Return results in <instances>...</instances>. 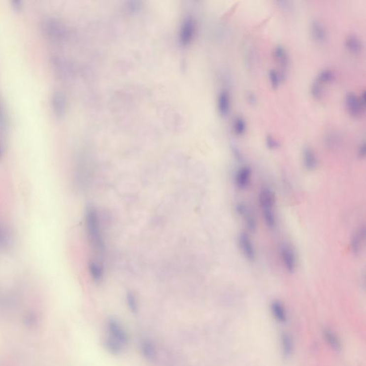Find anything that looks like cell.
<instances>
[{
  "label": "cell",
  "mask_w": 366,
  "mask_h": 366,
  "mask_svg": "<svg viewBox=\"0 0 366 366\" xmlns=\"http://www.w3.org/2000/svg\"><path fill=\"white\" fill-rule=\"evenodd\" d=\"M127 305L133 313H137L139 310L138 300L135 294L133 292H128L126 296Z\"/></svg>",
  "instance_id": "obj_27"
},
{
  "label": "cell",
  "mask_w": 366,
  "mask_h": 366,
  "mask_svg": "<svg viewBox=\"0 0 366 366\" xmlns=\"http://www.w3.org/2000/svg\"><path fill=\"white\" fill-rule=\"evenodd\" d=\"M284 78L285 74L282 71L276 70L275 69H271L269 70L268 79L272 88H278Z\"/></svg>",
  "instance_id": "obj_23"
},
{
  "label": "cell",
  "mask_w": 366,
  "mask_h": 366,
  "mask_svg": "<svg viewBox=\"0 0 366 366\" xmlns=\"http://www.w3.org/2000/svg\"><path fill=\"white\" fill-rule=\"evenodd\" d=\"M10 7L15 13H21L24 10L25 4L21 0H12L10 1Z\"/></svg>",
  "instance_id": "obj_30"
},
{
  "label": "cell",
  "mask_w": 366,
  "mask_h": 366,
  "mask_svg": "<svg viewBox=\"0 0 366 366\" xmlns=\"http://www.w3.org/2000/svg\"><path fill=\"white\" fill-rule=\"evenodd\" d=\"M238 244L245 258L249 261H254L256 258V252L249 234L246 233L239 234Z\"/></svg>",
  "instance_id": "obj_8"
},
{
  "label": "cell",
  "mask_w": 366,
  "mask_h": 366,
  "mask_svg": "<svg viewBox=\"0 0 366 366\" xmlns=\"http://www.w3.org/2000/svg\"><path fill=\"white\" fill-rule=\"evenodd\" d=\"M260 207L265 224L269 229H273L276 226L275 215V198L273 192L270 188L264 187L261 189L258 196Z\"/></svg>",
  "instance_id": "obj_3"
},
{
  "label": "cell",
  "mask_w": 366,
  "mask_h": 366,
  "mask_svg": "<svg viewBox=\"0 0 366 366\" xmlns=\"http://www.w3.org/2000/svg\"><path fill=\"white\" fill-rule=\"evenodd\" d=\"M107 335L103 340L106 351L114 356L122 354L129 344L128 332L116 318H110L106 324Z\"/></svg>",
  "instance_id": "obj_2"
},
{
  "label": "cell",
  "mask_w": 366,
  "mask_h": 366,
  "mask_svg": "<svg viewBox=\"0 0 366 366\" xmlns=\"http://www.w3.org/2000/svg\"><path fill=\"white\" fill-rule=\"evenodd\" d=\"M236 212L243 219L245 226L252 232L256 231L257 222L256 218L249 207L244 203H238L236 205Z\"/></svg>",
  "instance_id": "obj_10"
},
{
  "label": "cell",
  "mask_w": 366,
  "mask_h": 366,
  "mask_svg": "<svg viewBox=\"0 0 366 366\" xmlns=\"http://www.w3.org/2000/svg\"><path fill=\"white\" fill-rule=\"evenodd\" d=\"M273 56L277 63L281 67L283 72H284V69H286L289 63V58L286 48L280 44L275 46L273 50Z\"/></svg>",
  "instance_id": "obj_18"
},
{
  "label": "cell",
  "mask_w": 366,
  "mask_h": 366,
  "mask_svg": "<svg viewBox=\"0 0 366 366\" xmlns=\"http://www.w3.org/2000/svg\"><path fill=\"white\" fill-rule=\"evenodd\" d=\"M217 107L221 116H227L231 107V96L227 90H223L220 92L217 100Z\"/></svg>",
  "instance_id": "obj_13"
},
{
  "label": "cell",
  "mask_w": 366,
  "mask_h": 366,
  "mask_svg": "<svg viewBox=\"0 0 366 366\" xmlns=\"http://www.w3.org/2000/svg\"><path fill=\"white\" fill-rule=\"evenodd\" d=\"M1 114H3V112L2 108H1V102H0V115H1Z\"/></svg>",
  "instance_id": "obj_34"
},
{
  "label": "cell",
  "mask_w": 366,
  "mask_h": 366,
  "mask_svg": "<svg viewBox=\"0 0 366 366\" xmlns=\"http://www.w3.org/2000/svg\"><path fill=\"white\" fill-rule=\"evenodd\" d=\"M247 99H248V102H249L250 104H256L257 100L256 97L255 96V95L253 94V93H248V94L247 95Z\"/></svg>",
  "instance_id": "obj_32"
},
{
  "label": "cell",
  "mask_w": 366,
  "mask_h": 366,
  "mask_svg": "<svg viewBox=\"0 0 366 366\" xmlns=\"http://www.w3.org/2000/svg\"><path fill=\"white\" fill-rule=\"evenodd\" d=\"M85 227L89 245L93 255L90 261L102 264L105 246L98 212L92 206H88L85 212Z\"/></svg>",
  "instance_id": "obj_1"
},
{
  "label": "cell",
  "mask_w": 366,
  "mask_h": 366,
  "mask_svg": "<svg viewBox=\"0 0 366 366\" xmlns=\"http://www.w3.org/2000/svg\"><path fill=\"white\" fill-rule=\"evenodd\" d=\"M278 3L279 4H280V7H284L285 9H288L290 7H291V6H290V1H278Z\"/></svg>",
  "instance_id": "obj_33"
},
{
  "label": "cell",
  "mask_w": 366,
  "mask_h": 366,
  "mask_svg": "<svg viewBox=\"0 0 366 366\" xmlns=\"http://www.w3.org/2000/svg\"><path fill=\"white\" fill-rule=\"evenodd\" d=\"M89 271L92 278L96 282H100L104 277V267L103 264L90 261L89 264Z\"/></svg>",
  "instance_id": "obj_20"
},
{
  "label": "cell",
  "mask_w": 366,
  "mask_h": 366,
  "mask_svg": "<svg viewBox=\"0 0 366 366\" xmlns=\"http://www.w3.org/2000/svg\"><path fill=\"white\" fill-rule=\"evenodd\" d=\"M366 240V228L363 226L360 227L353 235L352 236L351 245V249L354 254H358L362 249Z\"/></svg>",
  "instance_id": "obj_15"
},
{
  "label": "cell",
  "mask_w": 366,
  "mask_h": 366,
  "mask_svg": "<svg viewBox=\"0 0 366 366\" xmlns=\"http://www.w3.org/2000/svg\"><path fill=\"white\" fill-rule=\"evenodd\" d=\"M271 311L274 318L279 323H285L287 320V313L284 305L280 301H273L271 304Z\"/></svg>",
  "instance_id": "obj_19"
},
{
  "label": "cell",
  "mask_w": 366,
  "mask_h": 366,
  "mask_svg": "<svg viewBox=\"0 0 366 366\" xmlns=\"http://www.w3.org/2000/svg\"><path fill=\"white\" fill-rule=\"evenodd\" d=\"M252 170L248 166L238 169L235 174V185L240 190H245L251 182Z\"/></svg>",
  "instance_id": "obj_11"
},
{
  "label": "cell",
  "mask_w": 366,
  "mask_h": 366,
  "mask_svg": "<svg viewBox=\"0 0 366 366\" xmlns=\"http://www.w3.org/2000/svg\"><path fill=\"white\" fill-rule=\"evenodd\" d=\"M232 128L236 135L242 136L246 132V121L242 116H236L233 121Z\"/></svg>",
  "instance_id": "obj_22"
},
{
  "label": "cell",
  "mask_w": 366,
  "mask_h": 366,
  "mask_svg": "<svg viewBox=\"0 0 366 366\" xmlns=\"http://www.w3.org/2000/svg\"><path fill=\"white\" fill-rule=\"evenodd\" d=\"M196 22L191 17L185 19L180 28V41L183 45L191 43L196 33Z\"/></svg>",
  "instance_id": "obj_9"
},
{
  "label": "cell",
  "mask_w": 366,
  "mask_h": 366,
  "mask_svg": "<svg viewBox=\"0 0 366 366\" xmlns=\"http://www.w3.org/2000/svg\"><path fill=\"white\" fill-rule=\"evenodd\" d=\"M281 345L283 354L286 357H289L292 354L293 343L291 335L287 333H283L281 335Z\"/></svg>",
  "instance_id": "obj_24"
},
{
  "label": "cell",
  "mask_w": 366,
  "mask_h": 366,
  "mask_svg": "<svg viewBox=\"0 0 366 366\" xmlns=\"http://www.w3.org/2000/svg\"><path fill=\"white\" fill-rule=\"evenodd\" d=\"M358 155L359 158H364L366 156V144L365 142H362L358 147Z\"/></svg>",
  "instance_id": "obj_31"
},
{
  "label": "cell",
  "mask_w": 366,
  "mask_h": 366,
  "mask_svg": "<svg viewBox=\"0 0 366 366\" xmlns=\"http://www.w3.org/2000/svg\"><path fill=\"white\" fill-rule=\"evenodd\" d=\"M12 243V237L4 226L0 225V249L9 248Z\"/></svg>",
  "instance_id": "obj_25"
},
{
  "label": "cell",
  "mask_w": 366,
  "mask_h": 366,
  "mask_svg": "<svg viewBox=\"0 0 366 366\" xmlns=\"http://www.w3.org/2000/svg\"><path fill=\"white\" fill-rule=\"evenodd\" d=\"M42 33L53 43H61L67 37V30L61 20L55 17H44L41 24Z\"/></svg>",
  "instance_id": "obj_4"
},
{
  "label": "cell",
  "mask_w": 366,
  "mask_h": 366,
  "mask_svg": "<svg viewBox=\"0 0 366 366\" xmlns=\"http://www.w3.org/2000/svg\"><path fill=\"white\" fill-rule=\"evenodd\" d=\"M302 163L308 171L314 170L318 166V158L313 148L309 146L304 147L302 153Z\"/></svg>",
  "instance_id": "obj_14"
},
{
  "label": "cell",
  "mask_w": 366,
  "mask_h": 366,
  "mask_svg": "<svg viewBox=\"0 0 366 366\" xmlns=\"http://www.w3.org/2000/svg\"><path fill=\"white\" fill-rule=\"evenodd\" d=\"M323 335H324L328 344L333 349L335 350V351H339V350L341 349V343H340V340L333 331L330 329H326L323 332Z\"/></svg>",
  "instance_id": "obj_21"
},
{
  "label": "cell",
  "mask_w": 366,
  "mask_h": 366,
  "mask_svg": "<svg viewBox=\"0 0 366 366\" xmlns=\"http://www.w3.org/2000/svg\"><path fill=\"white\" fill-rule=\"evenodd\" d=\"M266 145L267 148L272 150H276V149H278L280 147V143H279L278 139L275 138L271 134L266 136Z\"/></svg>",
  "instance_id": "obj_29"
},
{
  "label": "cell",
  "mask_w": 366,
  "mask_h": 366,
  "mask_svg": "<svg viewBox=\"0 0 366 366\" xmlns=\"http://www.w3.org/2000/svg\"><path fill=\"white\" fill-rule=\"evenodd\" d=\"M345 45L348 52L352 54H359L362 51L364 44L362 40L356 34H350L345 40Z\"/></svg>",
  "instance_id": "obj_16"
},
{
  "label": "cell",
  "mask_w": 366,
  "mask_h": 366,
  "mask_svg": "<svg viewBox=\"0 0 366 366\" xmlns=\"http://www.w3.org/2000/svg\"><path fill=\"white\" fill-rule=\"evenodd\" d=\"M312 37L318 43H323L327 39V31L324 25L318 20H313L310 25Z\"/></svg>",
  "instance_id": "obj_12"
},
{
  "label": "cell",
  "mask_w": 366,
  "mask_h": 366,
  "mask_svg": "<svg viewBox=\"0 0 366 366\" xmlns=\"http://www.w3.org/2000/svg\"><path fill=\"white\" fill-rule=\"evenodd\" d=\"M140 351L142 356L147 361H153L157 359L158 356L157 348L151 340H142L140 343Z\"/></svg>",
  "instance_id": "obj_17"
},
{
  "label": "cell",
  "mask_w": 366,
  "mask_h": 366,
  "mask_svg": "<svg viewBox=\"0 0 366 366\" xmlns=\"http://www.w3.org/2000/svg\"><path fill=\"white\" fill-rule=\"evenodd\" d=\"M345 105L348 114L353 117H359L362 115L366 107V93L359 96L350 92L345 97Z\"/></svg>",
  "instance_id": "obj_5"
},
{
  "label": "cell",
  "mask_w": 366,
  "mask_h": 366,
  "mask_svg": "<svg viewBox=\"0 0 366 366\" xmlns=\"http://www.w3.org/2000/svg\"><path fill=\"white\" fill-rule=\"evenodd\" d=\"M280 260L283 267L290 273H293L297 267V259L296 253L288 244H283L279 250Z\"/></svg>",
  "instance_id": "obj_6"
},
{
  "label": "cell",
  "mask_w": 366,
  "mask_h": 366,
  "mask_svg": "<svg viewBox=\"0 0 366 366\" xmlns=\"http://www.w3.org/2000/svg\"><path fill=\"white\" fill-rule=\"evenodd\" d=\"M315 80H318L320 83L323 85H326V84L331 83L333 81L335 80V73H334L333 71L330 69H322L318 74V77Z\"/></svg>",
  "instance_id": "obj_26"
},
{
  "label": "cell",
  "mask_w": 366,
  "mask_h": 366,
  "mask_svg": "<svg viewBox=\"0 0 366 366\" xmlns=\"http://www.w3.org/2000/svg\"><path fill=\"white\" fill-rule=\"evenodd\" d=\"M50 104L54 115L58 118H62L66 115L67 107V101L66 95L60 91L55 90L52 93L51 98H50Z\"/></svg>",
  "instance_id": "obj_7"
},
{
  "label": "cell",
  "mask_w": 366,
  "mask_h": 366,
  "mask_svg": "<svg viewBox=\"0 0 366 366\" xmlns=\"http://www.w3.org/2000/svg\"><path fill=\"white\" fill-rule=\"evenodd\" d=\"M310 93L315 99H321L324 93V85L320 83L318 80H315L310 88Z\"/></svg>",
  "instance_id": "obj_28"
}]
</instances>
